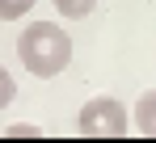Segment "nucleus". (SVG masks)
Segmentation results:
<instances>
[{"label":"nucleus","mask_w":156,"mask_h":143,"mask_svg":"<svg viewBox=\"0 0 156 143\" xmlns=\"http://www.w3.org/2000/svg\"><path fill=\"white\" fill-rule=\"evenodd\" d=\"M17 59L30 76L51 80L72 63V34L55 21H34L17 34Z\"/></svg>","instance_id":"f257e3e1"},{"label":"nucleus","mask_w":156,"mask_h":143,"mask_svg":"<svg viewBox=\"0 0 156 143\" xmlns=\"http://www.w3.org/2000/svg\"><path fill=\"white\" fill-rule=\"evenodd\" d=\"M76 131L84 139H122L131 126H127V105L114 101V97H93L80 105V118Z\"/></svg>","instance_id":"f03ea898"},{"label":"nucleus","mask_w":156,"mask_h":143,"mask_svg":"<svg viewBox=\"0 0 156 143\" xmlns=\"http://www.w3.org/2000/svg\"><path fill=\"white\" fill-rule=\"evenodd\" d=\"M131 122H135V131H139V135H148V139H156V89H148V93H139V101H135V110H131Z\"/></svg>","instance_id":"7ed1b4c3"},{"label":"nucleus","mask_w":156,"mask_h":143,"mask_svg":"<svg viewBox=\"0 0 156 143\" xmlns=\"http://www.w3.org/2000/svg\"><path fill=\"white\" fill-rule=\"evenodd\" d=\"M55 9H59V17L80 21V17H89V13L97 9V0H55Z\"/></svg>","instance_id":"20e7f679"},{"label":"nucleus","mask_w":156,"mask_h":143,"mask_svg":"<svg viewBox=\"0 0 156 143\" xmlns=\"http://www.w3.org/2000/svg\"><path fill=\"white\" fill-rule=\"evenodd\" d=\"M38 0H0V21H21Z\"/></svg>","instance_id":"39448f33"},{"label":"nucleus","mask_w":156,"mask_h":143,"mask_svg":"<svg viewBox=\"0 0 156 143\" xmlns=\"http://www.w3.org/2000/svg\"><path fill=\"white\" fill-rule=\"evenodd\" d=\"M13 97H17V80L9 76V68H0V110H9Z\"/></svg>","instance_id":"423d86ee"},{"label":"nucleus","mask_w":156,"mask_h":143,"mask_svg":"<svg viewBox=\"0 0 156 143\" xmlns=\"http://www.w3.org/2000/svg\"><path fill=\"white\" fill-rule=\"evenodd\" d=\"M9 135H13V139H17V135H30V139H38L42 131H38V126H30V122H17V126H9Z\"/></svg>","instance_id":"0eeeda50"}]
</instances>
